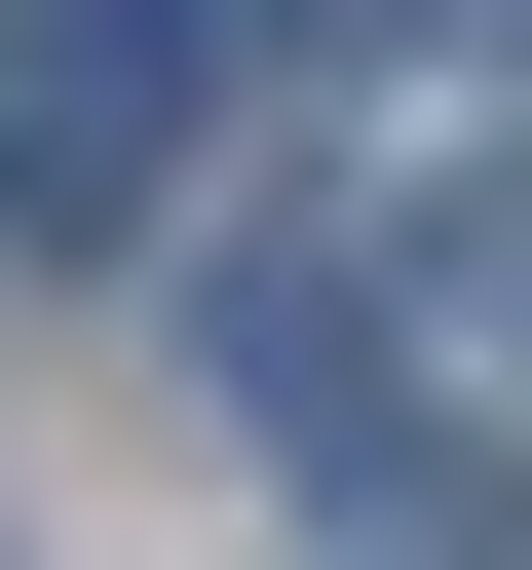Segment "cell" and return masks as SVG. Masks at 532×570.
<instances>
[{"instance_id": "1", "label": "cell", "mask_w": 532, "mask_h": 570, "mask_svg": "<svg viewBox=\"0 0 532 570\" xmlns=\"http://www.w3.org/2000/svg\"><path fill=\"white\" fill-rule=\"evenodd\" d=\"M190 153H228V0H0V228L39 266L190 228Z\"/></svg>"}]
</instances>
